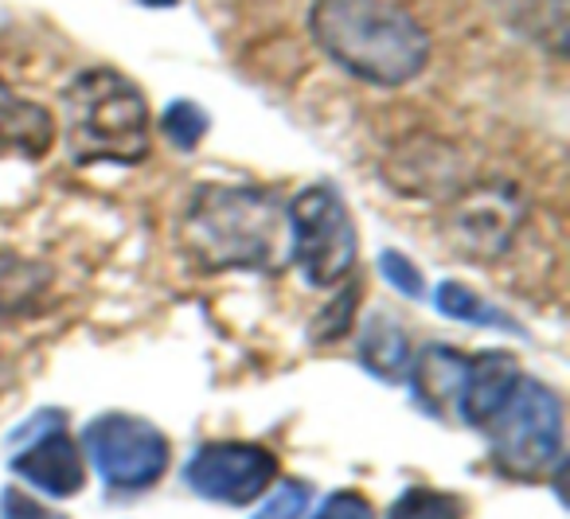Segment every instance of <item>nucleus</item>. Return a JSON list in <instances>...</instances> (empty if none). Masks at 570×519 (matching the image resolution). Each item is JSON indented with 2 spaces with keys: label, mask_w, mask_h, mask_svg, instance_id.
I'll return each mask as SVG.
<instances>
[{
  "label": "nucleus",
  "mask_w": 570,
  "mask_h": 519,
  "mask_svg": "<svg viewBox=\"0 0 570 519\" xmlns=\"http://www.w3.org/2000/svg\"><path fill=\"white\" fill-rule=\"evenodd\" d=\"M520 383V363L508 352H481L465 363V379L458 391V414L469 430H484L508 402L512 386Z\"/></svg>",
  "instance_id": "9"
},
{
  "label": "nucleus",
  "mask_w": 570,
  "mask_h": 519,
  "mask_svg": "<svg viewBox=\"0 0 570 519\" xmlns=\"http://www.w3.org/2000/svg\"><path fill=\"white\" fill-rule=\"evenodd\" d=\"M356 360L367 375L383 379V383H403L406 368H411V340H406V329L399 321H391V316L375 313L372 321L360 329Z\"/></svg>",
  "instance_id": "13"
},
{
  "label": "nucleus",
  "mask_w": 570,
  "mask_h": 519,
  "mask_svg": "<svg viewBox=\"0 0 570 519\" xmlns=\"http://www.w3.org/2000/svg\"><path fill=\"white\" fill-rule=\"evenodd\" d=\"M0 519H67V516L51 511L48 503L28 496L24 488H0Z\"/></svg>",
  "instance_id": "21"
},
{
  "label": "nucleus",
  "mask_w": 570,
  "mask_h": 519,
  "mask_svg": "<svg viewBox=\"0 0 570 519\" xmlns=\"http://www.w3.org/2000/svg\"><path fill=\"white\" fill-rule=\"evenodd\" d=\"M309 28L341 71L372 87H406L430 59V36L391 0H317Z\"/></svg>",
  "instance_id": "2"
},
{
  "label": "nucleus",
  "mask_w": 570,
  "mask_h": 519,
  "mask_svg": "<svg viewBox=\"0 0 570 519\" xmlns=\"http://www.w3.org/2000/svg\"><path fill=\"white\" fill-rule=\"evenodd\" d=\"M492 464L512 480H539L562 457V399L539 379L512 386L489 425Z\"/></svg>",
  "instance_id": "4"
},
{
  "label": "nucleus",
  "mask_w": 570,
  "mask_h": 519,
  "mask_svg": "<svg viewBox=\"0 0 570 519\" xmlns=\"http://www.w3.org/2000/svg\"><path fill=\"white\" fill-rule=\"evenodd\" d=\"M9 469L51 500H67L87 488V464L67 433L63 410H40L9 438Z\"/></svg>",
  "instance_id": "7"
},
{
  "label": "nucleus",
  "mask_w": 570,
  "mask_h": 519,
  "mask_svg": "<svg viewBox=\"0 0 570 519\" xmlns=\"http://www.w3.org/2000/svg\"><path fill=\"white\" fill-rule=\"evenodd\" d=\"M51 297V274L32 258L0 251V324L24 321Z\"/></svg>",
  "instance_id": "12"
},
{
  "label": "nucleus",
  "mask_w": 570,
  "mask_h": 519,
  "mask_svg": "<svg viewBox=\"0 0 570 519\" xmlns=\"http://www.w3.org/2000/svg\"><path fill=\"white\" fill-rule=\"evenodd\" d=\"M309 519H375V508L356 488H336L321 500V508Z\"/></svg>",
  "instance_id": "19"
},
{
  "label": "nucleus",
  "mask_w": 570,
  "mask_h": 519,
  "mask_svg": "<svg viewBox=\"0 0 570 519\" xmlns=\"http://www.w3.org/2000/svg\"><path fill=\"white\" fill-rule=\"evenodd\" d=\"M305 503H309V484L305 480H285L250 519H302Z\"/></svg>",
  "instance_id": "18"
},
{
  "label": "nucleus",
  "mask_w": 570,
  "mask_h": 519,
  "mask_svg": "<svg viewBox=\"0 0 570 519\" xmlns=\"http://www.w3.org/2000/svg\"><path fill=\"white\" fill-rule=\"evenodd\" d=\"M434 305L442 316L450 321H461V324H476V329H500V332H515V336H528L520 321L512 313H504L500 305L484 301L481 293H473L469 285L461 282H442L434 290Z\"/></svg>",
  "instance_id": "15"
},
{
  "label": "nucleus",
  "mask_w": 570,
  "mask_h": 519,
  "mask_svg": "<svg viewBox=\"0 0 570 519\" xmlns=\"http://www.w3.org/2000/svg\"><path fill=\"white\" fill-rule=\"evenodd\" d=\"M56 145V118L32 98H20L0 79V160H36Z\"/></svg>",
  "instance_id": "10"
},
{
  "label": "nucleus",
  "mask_w": 570,
  "mask_h": 519,
  "mask_svg": "<svg viewBox=\"0 0 570 519\" xmlns=\"http://www.w3.org/2000/svg\"><path fill=\"white\" fill-rule=\"evenodd\" d=\"M82 449L110 492H145L168 472V438L134 414H102L82 430Z\"/></svg>",
  "instance_id": "6"
},
{
  "label": "nucleus",
  "mask_w": 570,
  "mask_h": 519,
  "mask_svg": "<svg viewBox=\"0 0 570 519\" xmlns=\"http://www.w3.org/2000/svg\"><path fill=\"white\" fill-rule=\"evenodd\" d=\"M352 301H356V285H352V290H344L341 297L333 301V309H328V321H317V336L313 340H341L344 332H348V316H352Z\"/></svg>",
  "instance_id": "22"
},
{
  "label": "nucleus",
  "mask_w": 570,
  "mask_h": 519,
  "mask_svg": "<svg viewBox=\"0 0 570 519\" xmlns=\"http://www.w3.org/2000/svg\"><path fill=\"white\" fill-rule=\"evenodd\" d=\"M465 355L458 347L445 344H426L419 355H411V368H406V379H411L414 402H419L426 414L445 418V410L458 402L461 379H465Z\"/></svg>",
  "instance_id": "11"
},
{
  "label": "nucleus",
  "mask_w": 570,
  "mask_h": 519,
  "mask_svg": "<svg viewBox=\"0 0 570 519\" xmlns=\"http://www.w3.org/2000/svg\"><path fill=\"white\" fill-rule=\"evenodd\" d=\"M515 219H520V212H515L504 192H481V196H473V204L458 207L461 238H465L473 254L504 251V243L512 238Z\"/></svg>",
  "instance_id": "14"
},
{
  "label": "nucleus",
  "mask_w": 570,
  "mask_h": 519,
  "mask_svg": "<svg viewBox=\"0 0 570 519\" xmlns=\"http://www.w3.org/2000/svg\"><path fill=\"white\" fill-rule=\"evenodd\" d=\"M188 258L207 274L254 270L269 274L289 258V215L266 188L199 184L180 223Z\"/></svg>",
  "instance_id": "1"
},
{
  "label": "nucleus",
  "mask_w": 570,
  "mask_h": 519,
  "mask_svg": "<svg viewBox=\"0 0 570 519\" xmlns=\"http://www.w3.org/2000/svg\"><path fill=\"white\" fill-rule=\"evenodd\" d=\"M277 477V457L254 441H207L184 464V484L199 500L243 508L254 503Z\"/></svg>",
  "instance_id": "8"
},
{
  "label": "nucleus",
  "mask_w": 570,
  "mask_h": 519,
  "mask_svg": "<svg viewBox=\"0 0 570 519\" xmlns=\"http://www.w3.org/2000/svg\"><path fill=\"white\" fill-rule=\"evenodd\" d=\"M465 516H469V503L458 492H442V488H406L387 511V519H465Z\"/></svg>",
  "instance_id": "16"
},
{
  "label": "nucleus",
  "mask_w": 570,
  "mask_h": 519,
  "mask_svg": "<svg viewBox=\"0 0 570 519\" xmlns=\"http://www.w3.org/2000/svg\"><path fill=\"white\" fill-rule=\"evenodd\" d=\"M63 118L75 165H137L149 157V106L110 67H90L67 87Z\"/></svg>",
  "instance_id": "3"
},
{
  "label": "nucleus",
  "mask_w": 570,
  "mask_h": 519,
  "mask_svg": "<svg viewBox=\"0 0 570 519\" xmlns=\"http://www.w3.org/2000/svg\"><path fill=\"white\" fill-rule=\"evenodd\" d=\"M380 274H383V282L395 285V290L403 293V297H414V301H419L422 293H426L419 266H414V262L406 258V254H399V251H383V254H380Z\"/></svg>",
  "instance_id": "20"
},
{
  "label": "nucleus",
  "mask_w": 570,
  "mask_h": 519,
  "mask_svg": "<svg viewBox=\"0 0 570 519\" xmlns=\"http://www.w3.org/2000/svg\"><path fill=\"white\" fill-rule=\"evenodd\" d=\"M207 114H204V106H196V102H173L165 110V118H160V129H165V137L176 145V149H196L199 141H204V134H207Z\"/></svg>",
  "instance_id": "17"
},
{
  "label": "nucleus",
  "mask_w": 570,
  "mask_h": 519,
  "mask_svg": "<svg viewBox=\"0 0 570 519\" xmlns=\"http://www.w3.org/2000/svg\"><path fill=\"white\" fill-rule=\"evenodd\" d=\"M289 215V258L317 290H333L356 266V223L344 207L341 192L328 184L305 188L294 204H285Z\"/></svg>",
  "instance_id": "5"
}]
</instances>
